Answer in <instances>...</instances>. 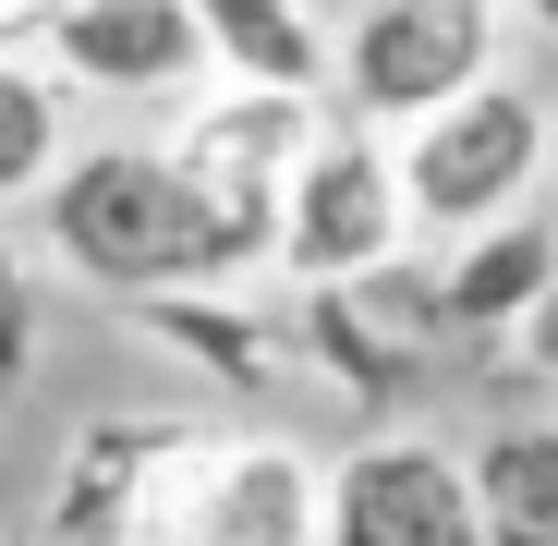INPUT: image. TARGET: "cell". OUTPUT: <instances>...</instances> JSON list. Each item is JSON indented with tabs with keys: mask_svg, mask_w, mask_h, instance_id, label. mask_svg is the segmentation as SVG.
<instances>
[{
	"mask_svg": "<svg viewBox=\"0 0 558 546\" xmlns=\"http://www.w3.org/2000/svg\"><path fill=\"white\" fill-rule=\"evenodd\" d=\"M195 425L170 413H110L73 437L61 462V498H49V546H134L146 534V498H158V462H182Z\"/></svg>",
	"mask_w": 558,
	"mask_h": 546,
	"instance_id": "9",
	"label": "cell"
},
{
	"mask_svg": "<svg viewBox=\"0 0 558 546\" xmlns=\"http://www.w3.org/2000/svg\"><path fill=\"white\" fill-rule=\"evenodd\" d=\"M510 13H522V25H546V37H558V0H510Z\"/></svg>",
	"mask_w": 558,
	"mask_h": 546,
	"instance_id": "18",
	"label": "cell"
},
{
	"mask_svg": "<svg viewBox=\"0 0 558 546\" xmlns=\"http://www.w3.org/2000/svg\"><path fill=\"white\" fill-rule=\"evenodd\" d=\"M328 134V110H316V85H219V98H195V110H182V158H195L207 182H219V195L231 207H279V182H292L304 170V146Z\"/></svg>",
	"mask_w": 558,
	"mask_h": 546,
	"instance_id": "8",
	"label": "cell"
},
{
	"mask_svg": "<svg viewBox=\"0 0 558 546\" xmlns=\"http://www.w3.org/2000/svg\"><path fill=\"white\" fill-rule=\"evenodd\" d=\"M498 37H510V0H364L340 37V110L401 134V122L449 110L461 85H486Z\"/></svg>",
	"mask_w": 558,
	"mask_h": 546,
	"instance_id": "5",
	"label": "cell"
},
{
	"mask_svg": "<svg viewBox=\"0 0 558 546\" xmlns=\"http://www.w3.org/2000/svg\"><path fill=\"white\" fill-rule=\"evenodd\" d=\"M49 61L98 98H195L219 73L195 0H61L49 13Z\"/></svg>",
	"mask_w": 558,
	"mask_h": 546,
	"instance_id": "7",
	"label": "cell"
},
{
	"mask_svg": "<svg viewBox=\"0 0 558 546\" xmlns=\"http://www.w3.org/2000/svg\"><path fill=\"white\" fill-rule=\"evenodd\" d=\"M49 170H61V85L37 61H0V207L49 195Z\"/></svg>",
	"mask_w": 558,
	"mask_h": 546,
	"instance_id": "14",
	"label": "cell"
},
{
	"mask_svg": "<svg viewBox=\"0 0 558 546\" xmlns=\"http://www.w3.org/2000/svg\"><path fill=\"white\" fill-rule=\"evenodd\" d=\"M49 255L98 292H195L279 267V207H231L182 146H85L49 170Z\"/></svg>",
	"mask_w": 558,
	"mask_h": 546,
	"instance_id": "1",
	"label": "cell"
},
{
	"mask_svg": "<svg viewBox=\"0 0 558 546\" xmlns=\"http://www.w3.org/2000/svg\"><path fill=\"white\" fill-rule=\"evenodd\" d=\"M328 546H498L486 486L437 437H364L328 474Z\"/></svg>",
	"mask_w": 558,
	"mask_h": 546,
	"instance_id": "6",
	"label": "cell"
},
{
	"mask_svg": "<svg viewBox=\"0 0 558 546\" xmlns=\"http://www.w3.org/2000/svg\"><path fill=\"white\" fill-rule=\"evenodd\" d=\"M61 13V0H0V25H49Z\"/></svg>",
	"mask_w": 558,
	"mask_h": 546,
	"instance_id": "17",
	"label": "cell"
},
{
	"mask_svg": "<svg viewBox=\"0 0 558 546\" xmlns=\"http://www.w3.org/2000/svg\"><path fill=\"white\" fill-rule=\"evenodd\" d=\"M474 486L498 546H558V425H498L474 449Z\"/></svg>",
	"mask_w": 558,
	"mask_h": 546,
	"instance_id": "13",
	"label": "cell"
},
{
	"mask_svg": "<svg viewBox=\"0 0 558 546\" xmlns=\"http://www.w3.org/2000/svg\"><path fill=\"white\" fill-rule=\"evenodd\" d=\"M510 340H522V352H534V377H558V292H546V304H534V316H522V328H510Z\"/></svg>",
	"mask_w": 558,
	"mask_h": 546,
	"instance_id": "16",
	"label": "cell"
},
{
	"mask_svg": "<svg viewBox=\"0 0 558 546\" xmlns=\"http://www.w3.org/2000/svg\"><path fill=\"white\" fill-rule=\"evenodd\" d=\"M546 292H558V207H546V195H534V207H510V219H486V231H461V243H449V267H437V304H449V328H461V340L522 328Z\"/></svg>",
	"mask_w": 558,
	"mask_h": 546,
	"instance_id": "10",
	"label": "cell"
},
{
	"mask_svg": "<svg viewBox=\"0 0 558 546\" xmlns=\"http://www.w3.org/2000/svg\"><path fill=\"white\" fill-rule=\"evenodd\" d=\"M134 546H328V462L292 437H195L158 474Z\"/></svg>",
	"mask_w": 558,
	"mask_h": 546,
	"instance_id": "3",
	"label": "cell"
},
{
	"mask_svg": "<svg viewBox=\"0 0 558 546\" xmlns=\"http://www.w3.org/2000/svg\"><path fill=\"white\" fill-rule=\"evenodd\" d=\"M195 13H207L219 73H243V85H340V49L304 0H195Z\"/></svg>",
	"mask_w": 558,
	"mask_h": 546,
	"instance_id": "12",
	"label": "cell"
},
{
	"mask_svg": "<svg viewBox=\"0 0 558 546\" xmlns=\"http://www.w3.org/2000/svg\"><path fill=\"white\" fill-rule=\"evenodd\" d=\"M558 158V122L534 85H461L449 110L401 122V182H413V231L425 243H461V231H486L510 207H534V182Z\"/></svg>",
	"mask_w": 558,
	"mask_h": 546,
	"instance_id": "2",
	"label": "cell"
},
{
	"mask_svg": "<svg viewBox=\"0 0 558 546\" xmlns=\"http://www.w3.org/2000/svg\"><path fill=\"white\" fill-rule=\"evenodd\" d=\"M413 243V182L401 146H377V122H328L304 146V170L279 182V280H377Z\"/></svg>",
	"mask_w": 558,
	"mask_h": 546,
	"instance_id": "4",
	"label": "cell"
},
{
	"mask_svg": "<svg viewBox=\"0 0 558 546\" xmlns=\"http://www.w3.org/2000/svg\"><path fill=\"white\" fill-rule=\"evenodd\" d=\"M25 364H37V280H25V255L0 243V413L25 401Z\"/></svg>",
	"mask_w": 558,
	"mask_h": 546,
	"instance_id": "15",
	"label": "cell"
},
{
	"mask_svg": "<svg viewBox=\"0 0 558 546\" xmlns=\"http://www.w3.org/2000/svg\"><path fill=\"white\" fill-rule=\"evenodd\" d=\"M146 340L195 352V364H207L219 389H279V377H292V328H279V316H255V304H243V280L146 292Z\"/></svg>",
	"mask_w": 558,
	"mask_h": 546,
	"instance_id": "11",
	"label": "cell"
}]
</instances>
